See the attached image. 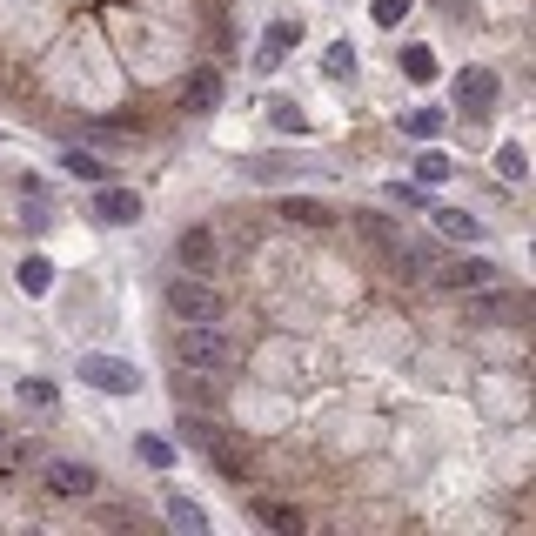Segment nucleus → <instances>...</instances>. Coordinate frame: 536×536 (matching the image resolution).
I'll return each instance as SVG.
<instances>
[{"instance_id": "obj_1", "label": "nucleus", "mask_w": 536, "mask_h": 536, "mask_svg": "<svg viewBox=\"0 0 536 536\" xmlns=\"http://www.w3.org/2000/svg\"><path fill=\"white\" fill-rule=\"evenodd\" d=\"M175 356H181V369H195V376H222L228 362H235V349H228V335L215 329V322H181Z\"/></svg>"}, {"instance_id": "obj_2", "label": "nucleus", "mask_w": 536, "mask_h": 536, "mask_svg": "<svg viewBox=\"0 0 536 536\" xmlns=\"http://www.w3.org/2000/svg\"><path fill=\"white\" fill-rule=\"evenodd\" d=\"M161 302H168V315H181V322H215V315H222V295L208 289V282H195V275L168 282Z\"/></svg>"}, {"instance_id": "obj_3", "label": "nucleus", "mask_w": 536, "mask_h": 536, "mask_svg": "<svg viewBox=\"0 0 536 536\" xmlns=\"http://www.w3.org/2000/svg\"><path fill=\"white\" fill-rule=\"evenodd\" d=\"M423 282H436V289H490V282H496V262H490V255H463V262H429Z\"/></svg>"}, {"instance_id": "obj_4", "label": "nucleus", "mask_w": 536, "mask_h": 536, "mask_svg": "<svg viewBox=\"0 0 536 536\" xmlns=\"http://www.w3.org/2000/svg\"><path fill=\"white\" fill-rule=\"evenodd\" d=\"M81 382L88 389H108V396H134L141 389V369L134 362H114V356H81Z\"/></svg>"}, {"instance_id": "obj_5", "label": "nucleus", "mask_w": 536, "mask_h": 536, "mask_svg": "<svg viewBox=\"0 0 536 536\" xmlns=\"http://www.w3.org/2000/svg\"><path fill=\"white\" fill-rule=\"evenodd\" d=\"M523 315V295L516 289H469V309H463V322H516Z\"/></svg>"}, {"instance_id": "obj_6", "label": "nucleus", "mask_w": 536, "mask_h": 536, "mask_svg": "<svg viewBox=\"0 0 536 536\" xmlns=\"http://www.w3.org/2000/svg\"><path fill=\"white\" fill-rule=\"evenodd\" d=\"M94 222L134 228V222H141V195H134V188H114V181H101V195H94Z\"/></svg>"}, {"instance_id": "obj_7", "label": "nucleus", "mask_w": 536, "mask_h": 536, "mask_svg": "<svg viewBox=\"0 0 536 536\" xmlns=\"http://www.w3.org/2000/svg\"><path fill=\"white\" fill-rule=\"evenodd\" d=\"M41 483H47L54 496H88L94 483H101V476H94L88 463H67V456H47V463H41Z\"/></svg>"}, {"instance_id": "obj_8", "label": "nucleus", "mask_w": 536, "mask_h": 536, "mask_svg": "<svg viewBox=\"0 0 536 536\" xmlns=\"http://www.w3.org/2000/svg\"><path fill=\"white\" fill-rule=\"evenodd\" d=\"M456 108H469V114L496 108V74L490 67H463V74H456Z\"/></svg>"}, {"instance_id": "obj_9", "label": "nucleus", "mask_w": 536, "mask_h": 536, "mask_svg": "<svg viewBox=\"0 0 536 536\" xmlns=\"http://www.w3.org/2000/svg\"><path fill=\"white\" fill-rule=\"evenodd\" d=\"M215 101H222V74H215V67H195L188 88H181V108L188 114H215Z\"/></svg>"}, {"instance_id": "obj_10", "label": "nucleus", "mask_w": 536, "mask_h": 536, "mask_svg": "<svg viewBox=\"0 0 536 536\" xmlns=\"http://www.w3.org/2000/svg\"><path fill=\"white\" fill-rule=\"evenodd\" d=\"M295 41H302V21H275V27L262 34V54H255V67H282Z\"/></svg>"}, {"instance_id": "obj_11", "label": "nucleus", "mask_w": 536, "mask_h": 536, "mask_svg": "<svg viewBox=\"0 0 536 536\" xmlns=\"http://www.w3.org/2000/svg\"><path fill=\"white\" fill-rule=\"evenodd\" d=\"M248 516H255V523H268V530H289V536L309 530V523H302V510H289V503H268V496H255V503H248Z\"/></svg>"}, {"instance_id": "obj_12", "label": "nucleus", "mask_w": 536, "mask_h": 536, "mask_svg": "<svg viewBox=\"0 0 536 536\" xmlns=\"http://www.w3.org/2000/svg\"><path fill=\"white\" fill-rule=\"evenodd\" d=\"M175 248H181V268H215V228H188Z\"/></svg>"}, {"instance_id": "obj_13", "label": "nucleus", "mask_w": 536, "mask_h": 536, "mask_svg": "<svg viewBox=\"0 0 536 536\" xmlns=\"http://www.w3.org/2000/svg\"><path fill=\"white\" fill-rule=\"evenodd\" d=\"M429 215H436V228H443L449 242H476V235H483V222H476L469 208H429Z\"/></svg>"}, {"instance_id": "obj_14", "label": "nucleus", "mask_w": 536, "mask_h": 536, "mask_svg": "<svg viewBox=\"0 0 536 536\" xmlns=\"http://www.w3.org/2000/svg\"><path fill=\"white\" fill-rule=\"evenodd\" d=\"M282 222H295V228H329L335 215L322 208V201H309V195H289V201H282Z\"/></svg>"}, {"instance_id": "obj_15", "label": "nucleus", "mask_w": 536, "mask_h": 536, "mask_svg": "<svg viewBox=\"0 0 536 536\" xmlns=\"http://www.w3.org/2000/svg\"><path fill=\"white\" fill-rule=\"evenodd\" d=\"M181 436H188V449H201V456L228 443V429H222V423H208V416H181Z\"/></svg>"}, {"instance_id": "obj_16", "label": "nucleus", "mask_w": 536, "mask_h": 536, "mask_svg": "<svg viewBox=\"0 0 536 536\" xmlns=\"http://www.w3.org/2000/svg\"><path fill=\"white\" fill-rule=\"evenodd\" d=\"M443 128H449L443 108H409V114H402V134H416V141H436Z\"/></svg>"}, {"instance_id": "obj_17", "label": "nucleus", "mask_w": 536, "mask_h": 536, "mask_svg": "<svg viewBox=\"0 0 536 536\" xmlns=\"http://www.w3.org/2000/svg\"><path fill=\"white\" fill-rule=\"evenodd\" d=\"M14 282H21V295H47L54 289V262H47V255H27Z\"/></svg>"}, {"instance_id": "obj_18", "label": "nucleus", "mask_w": 536, "mask_h": 536, "mask_svg": "<svg viewBox=\"0 0 536 536\" xmlns=\"http://www.w3.org/2000/svg\"><path fill=\"white\" fill-rule=\"evenodd\" d=\"M61 168H67V175H81V181H94V188L108 181V161H101V155H88V148H67V155H61Z\"/></svg>"}, {"instance_id": "obj_19", "label": "nucleus", "mask_w": 536, "mask_h": 536, "mask_svg": "<svg viewBox=\"0 0 536 536\" xmlns=\"http://www.w3.org/2000/svg\"><path fill=\"white\" fill-rule=\"evenodd\" d=\"M161 516H168L175 530H188V536H201V530H208V516H201L195 503H188V496H168V503H161Z\"/></svg>"}, {"instance_id": "obj_20", "label": "nucleus", "mask_w": 536, "mask_h": 536, "mask_svg": "<svg viewBox=\"0 0 536 536\" xmlns=\"http://www.w3.org/2000/svg\"><path fill=\"white\" fill-rule=\"evenodd\" d=\"M402 81H416V88L436 81V54L429 47H402Z\"/></svg>"}, {"instance_id": "obj_21", "label": "nucleus", "mask_w": 536, "mask_h": 536, "mask_svg": "<svg viewBox=\"0 0 536 536\" xmlns=\"http://www.w3.org/2000/svg\"><path fill=\"white\" fill-rule=\"evenodd\" d=\"M268 121H275L282 134H309V114L295 108V101H268Z\"/></svg>"}, {"instance_id": "obj_22", "label": "nucleus", "mask_w": 536, "mask_h": 536, "mask_svg": "<svg viewBox=\"0 0 536 536\" xmlns=\"http://www.w3.org/2000/svg\"><path fill=\"white\" fill-rule=\"evenodd\" d=\"M523 168H530V155H523L516 141H503V148H496V175H503V181H523Z\"/></svg>"}, {"instance_id": "obj_23", "label": "nucleus", "mask_w": 536, "mask_h": 536, "mask_svg": "<svg viewBox=\"0 0 536 536\" xmlns=\"http://www.w3.org/2000/svg\"><path fill=\"white\" fill-rule=\"evenodd\" d=\"M134 456H141L148 469H168V463H175V443H161V436H141V443H134Z\"/></svg>"}, {"instance_id": "obj_24", "label": "nucleus", "mask_w": 536, "mask_h": 536, "mask_svg": "<svg viewBox=\"0 0 536 536\" xmlns=\"http://www.w3.org/2000/svg\"><path fill=\"white\" fill-rule=\"evenodd\" d=\"M329 74H335V81H356V47H349V41L329 47Z\"/></svg>"}, {"instance_id": "obj_25", "label": "nucleus", "mask_w": 536, "mask_h": 536, "mask_svg": "<svg viewBox=\"0 0 536 536\" xmlns=\"http://www.w3.org/2000/svg\"><path fill=\"white\" fill-rule=\"evenodd\" d=\"M416 181H423V188H429V181H449V155H436V148H429V155L416 161Z\"/></svg>"}, {"instance_id": "obj_26", "label": "nucleus", "mask_w": 536, "mask_h": 536, "mask_svg": "<svg viewBox=\"0 0 536 536\" xmlns=\"http://www.w3.org/2000/svg\"><path fill=\"white\" fill-rule=\"evenodd\" d=\"M21 402H27V409H47V402H54V382L27 376V382H21Z\"/></svg>"}, {"instance_id": "obj_27", "label": "nucleus", "mask_w": 536, "mask_h": 536, "mask_svg": "<svg viewBox=\"0 0 536 536\" xmlns=\"http://www.w3.org/2000/svg\"><path fill=\"white\" fill-rule=\"evenodd\" d=\"M369 14H376V27H396L409 14V0H369Z\"/></svg>"}, {"instance_id": "obj_28", "label": "nucleus", "mask_w": 536, "mask_h": 536, "mask_svg": "<svg viewBox=\"0 0 536 536\" xmlns=\"http://www.w3.org/2000/svg\"><path fill=\"white\" fill-rule=\"evenodd\" d=\"M389 201H402V208H423V188H409V181H396V188H389Z\"/></svg>"}, {"instance_id": "obj_29", "label": "nucleus", "mask_w": 536, "mask_h": 536, "mask_svg": "<svg viewBox=\"0 0 536 536\" xmlns=\"http://www.w3.org/2000/svg\"><path fill=\"white\" fill-rule=\"evenodd\" d=\"M0 449H7V429H0Z\"/></svg>"}]
</instances>
